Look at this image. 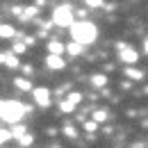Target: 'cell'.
Listing matches in <instances>:
<instances>
[{
	"label": "cell",
	"mask_w": 148,
	"mask_h": 148,
	"mask_svg": "<svg viewBox=\"0 0 148 148\" xmlns=\"http://www.w3.org/2000/svg\"><path fill=\"white\" fill-rule=\"evenodd\" d=\"M123 73L128 75L130 80H137V82H141V80L146 77L144 71H139V69H134V66H125V69H123Z\"/></svg>",
	"instance_id": "52a82bcc"
},
{
	"label": "cell",
	"mask_w": 148,
	"mask_h": 148,
	"mask_svg": "<svg viewBox=\"0 0 148 148\" xmlns=\"http://www.w3.org/2000/svg\"><path fill=\"white\" fill-rule=\"evenodd\" d=\"M64 50H69V55L77 57V55H82V50H84V48H82L80 43H75V41H71L69 46H64Z\"/></svg>",
	"instance_id": "8fae6325"
},
{
	"label": "cell",
	"mask_w": 148,
	"mask_h": 148,
	"mask_svg": "<svg viewBox=\"0 0 148 148\" xmlns=\"http://www.w3.org/2000/svg\"><path fill=\"white\" fill-rule=\"evenodd\" d=\"M144 53H146V55H148V39H146V41H144Z\"/></svg>",
	"instance_id": "d4e9b609"
},
{
	"label": "cell",
	"mask_w": 148,
	"mask_h": 148,
	"mask_svg": "<svg viewBox=\"0 0 148 148\" xmlns=\"http://www.w3.org/2000/svg\"><path fill=\"white\" fill-rule=\"evenodd\" d=\"M14 84L18 87L21 91H32V84H30V80H27V77H16V80H14Z\"/></svg>",
	"instance_id": "4fadbf2b"
},
{
	"label": "cell",
	"mask_w": 148,
	"mask_h": 148,
	"mask_svg": "<svg viewBox=\"0 0 148 148\" xmlns=\"http://www.w3.org/2000/svg\"><path fill=\"white\" fill-rule=\"evenodd\" d=\"M119 59L123 62V64H137V59H139V53L128 46V43H121L119 46Z\"/></svg>",
	"instance_id": "277c9868"
},
{
	"label": "cell",
	"mask_w": 148,
	"mask_h": 148,
	"mask_svg": "<svg viewBox=\"0 0 148 148\" xmlns=\"http://www.w3.org/2000/svg\"><path fill=\"white\" fill-rule=\"evenodd\" d=\"M59 110H62V112H69V114H71V112H73L75 107L71 105V103H66V100H62V103H59Z\"/></svg>",
	"instance_id": "7402d4cb"
},
{
	"label": "cell",
	"mask_w": 148,
	"mask_h": 148,
	"mask_svg": "<svg viewBox=\"0 0 148 148\" xmlns=\"http://www.w3.org/2000/svg\"><path fill=\"white\" fill-rule=\"evenodd\" d=\"M16 34V27L14 25H0V39H9Z\"/></svg>",
	"instance_id": "7c38bea8"
},
{
	"label": "cell",
	"mask_w": 148,
	"mask_h": 148,
	"mask_svg": "<svg viewBox=\"0 0 148 148\" xmlns=\"http://www.w3.org/2000/svg\"><path fill=\"white\" fill-rule=\"evenodd\" d=\"M9 139H12V134H9V130H2V128H0V146H2V144H7Z\"/></svg>",
	"instance_id": "44dd1931"
},
{
	"label": "cell",
	"mask_w": 148,
	"mask_h": 148,
	"mask_svg": "<svg viewBox=\"0 0 148 148\" xmlns=\"http://www.w3.org/2000/svg\"><path fill=\"white\" fill-rule=\"evenodd\" d=\"M84 5L91 7V9H100V7L105 5V0H84Z\"/></svg>",
	"instance_id": "d6986e66"
},
{
	"label": "cell",
	"mask_w": 148,
	"mask_h": 148,
	"mask_svg": "<svg viewBox=\"0 0 148 148\" xmlns=\"http://www.w3.org/2000/svg\"><path fill=\"white\" fill-rule=\"evenodd\" d=\"M46 64H48V69H53V71H62V69L66 66V62H64L59 55H48Z\"/></svg>",
	"instance_id": "8992f818"
},
{
	"label": "cell",
	"mask_w": 148,
	"mask_h": 148,
	"mask_svg": "<svg viewBox=\"0 0 148 148\" xmlns=\"http://www.w3.org/2000/svg\"><path fill=\"white\" fill-rule=\"evenodd\" d=\"M53 23L62 27H71L73 25V7L71 5H59L53 12Z\"/></svg>",
	"instance_id": "3957f363"
},
{
	"label": "cell",
	"mask_w": 148,
	"mask_h": 148,
	"mask_svg": "<svg viewBox=\"0 0 148 148\" xmlns=\"http://www.w3.org/2000/svg\"><path fill=\"white\" fill-rule=\"evenodd\" d=\"M27 107L21 103V100H0V119L7 121V123H18L21 119L25 116Z\"/></svg>",
	"instance_id": "7a4b0ae2"
},
{
	"label": "cell",
	"mask_w": 148,
	"mask_h": 148,
	"mask_svg": "<svg viewBox=\"0 0 148 148\" xmlns=\"http://www.w3.org/2000/svg\"><path fill=\"white\" fill-rule=\"evenodd\" d=\"M32 98H34V103H37L39 107H48L50 105V89L37 87V89H32Z\"/></svg>",
	"instance_id": "5b68a950"
},
{
	"label": "cell",
	"mask_w": 148,
	"mask_h": 148,
	"mask_svg": "<svg viewBox=\"0 0 148 148\" xmlns=\"http://www.w3.org/2000/svg\"><path fill=\"white\" fill-rule=\"evenodd\" d=\"M64 100H66V103H71V105H73V107H77V105H80V103H82V93H77V91H73V93H69V96H66V98H64Z\"/></svg>",
	"instance_id": "9a60e30c"
},
{
	"label": "cell",
	"mask_w": 148,
	"mask_h": 148,
	"mask_svg": "<svg viewBox=\"0 0 148 148\" xmlns=\"http://www.w3.org/2000/svg\"><path fill=\"white\" fill-rule=\"evenodd\" d=\"M64 134L73 139V137H75V128H73V125H69V123H66V125H64Z\"/></svg>",
	"instance_id": "603a6c76"
},
{
	"label": "cell",
	"mask_w": 148,
	"mask_h": 148,
	"mask_svg": "<svg viewBox=\"0 0 148 148\" xmlns=\"http://www.w3.org/2000/svg\"><path fill=\"white\" fill-rule=\"evenodd\" d=\"M32 141H34V137H32V134H27V132H25V134H23V137L18 139V144H21V146H30Z\"/></svg>",
	"instance_id": "ffe728a7"
},
{
	"label": "cell",
	"mask_w": 148,
	"mask_h": 148,
	"mask_svg": "<svg viewBox=\"0 0 148 148\" xmlns=\"http://www.w3.org/2000/svg\"><path fill=\"white\" fill-rule=\"evenodd\" d=\"M25 53V43L23 41H16L14 46H12V55H23Z\"/></svg>",
	"instance_id": "ac0fdd59"
},
{
	"label": "cell",
	"mask_w": 148,
	"mask_h": 148,
	"mask_svg": "<svg viewBox=\"0 0 148 148\" xmlns=\"http://www.w3.org/2000/svg\"><path fill=\"white\" fill-rule=\"evenodd\" d=\"M64 53V43H59V41H48V55H59L62 57Z\"/></svg>",
	"instance_id": "ba28073f"
},
{
	"label": "cell",
	"mask_w": 148,
	"mask_h": 148,
	"mask_svg": "<svg viewBox=\"0 0 148 148\" xmlns=\"http://www.w3.org/2000/svg\"><path fill=\"white\" fill-rule=\"evenodd\" d=\"M25 132H27V130H25V125H18V123H16L14 128L9 130V134H12V137H16V139H21V137H23Z\"/></svg>",
	"instance_id": "e0dca14e"
},
{
	"label": "cell",
	"mask_w": 148,
	"mask_h": 148,
	"mask_svg": "<svg viewBox=\"0 0 148 148\" xmlns=\"http://www.w3.org/2000/svg\"><path fill=\"white\" fill-rule=\"evenodd\" d=\"M23 9H25V12H21V16H18L21 21H30L32 16H37V12H39L34 5H32V7H23Z\"/></svg>",
	"instance_id": "5bb4252c"
},
{
	"label": "cell",
	"mask_w": 148,
	"mask_h": 148,
	"mask_svg": "<svg viewBox=\"0 0 148 148\" xmlns=\"http://www.w3.org/2000/svg\"><path fill=\"white\" fill-rule=\"evenodd\" d=\"M96 125H98V123H93V121H87V123H84V130H87V132H93V130H96Z\"/></svg>",
	"instance_id": "cb8c5ba5"
},
{
	"label": "cell",
	"mask_w": 148,
	"mask_h": 148,
	"mask_svg": "<svg viewBox=\"0 0 148 148\" xmlns=\"http://www.w3.org/2000/svg\"><path fill=\"white\" fill-rule=\"evenodd\" d=\"M89 80H91V84H93V87H98V89H100V87H105V84L110 82V80H107V75H105V73H96V75H91Z\"/></svg>",
	"instance_id": "9c48e42d"
},
{
	"label": "cell",
	"mask_w": 148,
	"mask_h": 148,
	"mask_svg": "<svg viewBox=\"0 0 148 148\" xmlns=\"http://www.w3.org/2000/svg\"><path fill=\"white\" fill-rule=\"evenodd\" d=\"M71 37H73L75 43H80L82 48L84 46H91L93 41L98 39V27L93 25V23H89V21H77L73 25H71Z\"/></svg>",
	"instance_id": "6da1fadb"
},
{
	"label": "cell",
	"mask_w": 148,
	"mask_h": 148,
	"mask_svg": "<svg viewBox=\"0 0 148 148\" xmlns=\"http://www.w3.org/2000/svg\"><path fill=\"white\" fill-rule=\"evenodd\" d=\"M5 66H9V69H18L21 64H18V57L16 55H12V53H5V62H2Z\"/></svg>",
	"instance_id": "30bf717a"
},
{
	"label": "cell",
	"mask_w": 148,
	"mask_h": 148,
	"mask_svg": "<svg viewBox=\"0 0 148 148\" xmlns=\"http://www.w3.org/2000/svg\"><path fill=\"white\" fill-rule=\"evenodd\" d=\"M91 121H93V123H103V121H107V112H105V110H96V112H93V116H91Z\"/></svg>",
	"instance_id": "2e32d148"
}]
</instances>
